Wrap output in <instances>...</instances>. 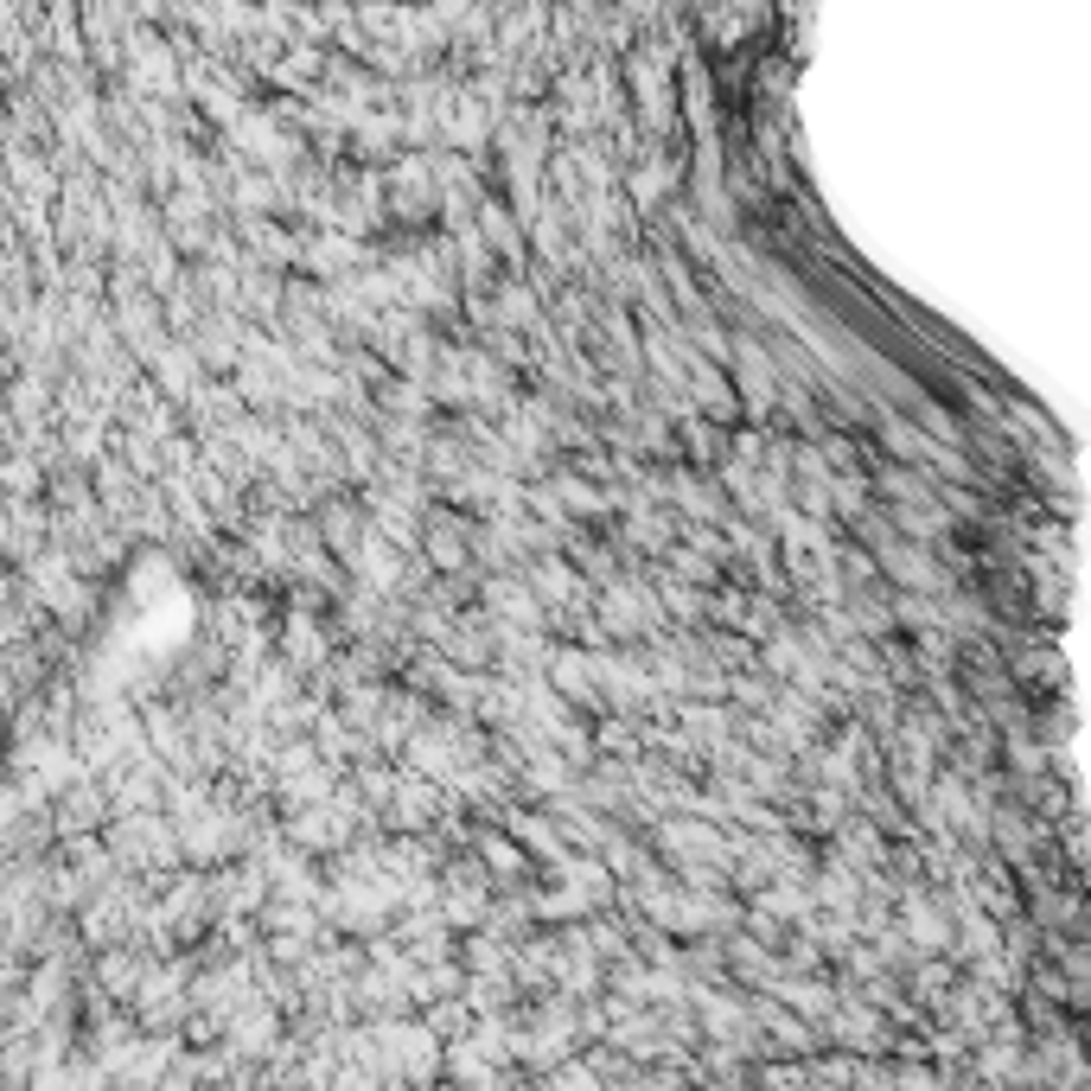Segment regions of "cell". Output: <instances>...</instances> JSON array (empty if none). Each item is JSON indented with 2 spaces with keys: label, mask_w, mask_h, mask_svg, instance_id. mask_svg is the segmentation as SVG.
<instances>
[{
  "label": "cell",
  "mask_w": 1091,
  "mask_h": 1091,
  "mask_svg": "<svg viewBox=\"0 0 1091 1091\" xmlns=\"http://www.w3.org/2000/svg\"><path fill=\"white\" fill-rule=\"evenodd\" d=\"M358 556H364V562H358V568H364V581H377V587H390V581H396V549L383 543V536H371V543H364Z\"/></svg>",
  "instance_id": "1"
},
{
  "label": "cell",
  "mask_w": 1091,
  "mask_h": 1091,
  "mask_svg": "<svg viewBox=\"0 0 1091 1091\" xmlns=\"http://www.w3.org/2000/svg\"><path fill=\"white\" fill-rule=\"evenodd\" d=\"M345 262H351V243H339V237H332V243L320 237V243H313V268H326V275H339Z\"/></svg>",
  "instance_id": "2"
}]
</instances>
